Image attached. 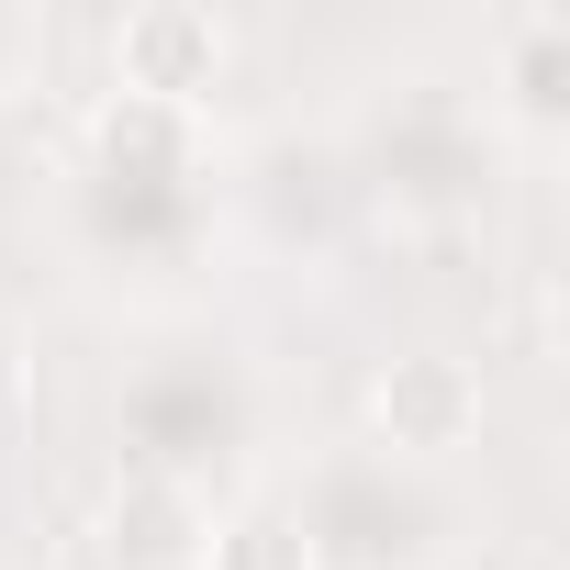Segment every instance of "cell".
I'll return each mask as SVG.
<instances>
[{"mask_svg":"<svg viewBox=\"0 0 570 570\" xmlns=\"http://www.w3.org/2000/svg\"><path fill=\"white\" fill-rule=\"evenodd\" d=\"M235 68V35L202 12V0H135L112 23V90L157 101V112H202Z\"/></svg>","mask_w":570,"mask_h":570,"instance_id":"1","label":"cell"},{"mask_svg":"<svg viewBox=\"0 0 570 570\" xmlns=\"http://www.w3.org/2000/svg\"><path fill=\"white\" fill-rule=\"evenodd\" d=\"M23 46H35V23H23V12H0V57H23Z\"/></svg>","mask_w":570,"mask_h":570,"instance_id":"7","label":"cell"},{"mask_svg":"<svg viewBox=\"0 0 570 570\" xmlns=\"http://www.w3.org/2000/svg\"><path fill=\"white\" fill-rule=\"evenodd\" d=\"M23 403H35V358H23V336H12V325H0V425H12Z\"/></svg>","mask_w":570,"mask_h":570,"instance_id":"6","label":"cell"},{"mask_svg":"<svg viewBox=\"0 0 570 570\" xmlns=\"http://www.w3.org/2000/svg\"><path fill=\"white\" fill-rule=\"evenodd\" d=\"M101 548H112V570H202L213 559V503L179 470H135L101 503Z\"/></svg>","mask_w":570,"mask_h":570,"instance_id":"3","label":"cell"},{"mask_svg":"<svg viewBox=\"0 0 570 570\" xmlns=\"http://www.w3.org/2000/svg\"><path fill=\"white\" fill-rule=\"evenodd\" d=\"M202 570H314V537H292L279 514H246V525H213Z\"/></svg>","mask_w":570,"mask_h":570,"instance_id":"5","label":"cell"},{"mask_svg":"<svg viewBox=\"0 0 570 570\" xmlns=\"http://www.w3.org/2000/svg\"><path fill=\"white\" fill-rule=\"evenodd\" d=\"M370 425L392 459H459L481 436V370L459 347H403L370 370Z\"/></svg>","mask_w":570,"mask_h":570,"instance_id":"2","label":"cell"},{"mask_svg":"<svg viewBox=\"0 0 570 570\" xmlns=\"http://www.w3.org/2000/svg\"><path fill=\"white\" fill-rule=\"evenodd\" d=\"M503 46H514V79H503L514 124H525V135H559V68H570V23H559V12H503Z\"/></svg>","mask_w":570,"mask_h":570,"instance_id":"4","label":"cell"}]
</instances>
